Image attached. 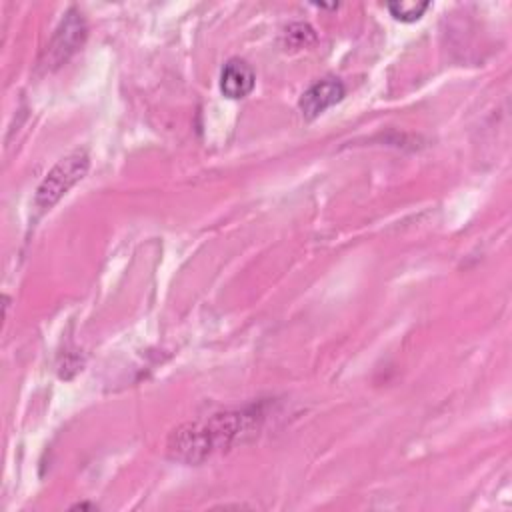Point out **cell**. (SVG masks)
<instances>
[{
	"mask_svg": "<svg viewBox=\"0 0 512 512\" xmlns=\"http://www.w3.org/2000/svg\"><path fill=\"white\" fill-rule=\"evenodd\" d=\"M260 420L262 412L258 408H244L220 412L200 422H186L168 436L166 454L182 464H202L256 434Z\"/></svg>",
	"mask_w": 512,
	"mask_h": 512,
	"instance_id": "1",
	"label": "cell"
},
{
	"mask_svg": "<svg viewBox=\"0 0 512 512\" xmlns=\"http://www.w3.org/2000/svg\"><path fill=\"white\" fill-rule=\"evenodd\" d=\"M90 160L84 150H76L62 160H58L46 178L40 182L34 194V206L40 210H50L76 182L88 172Z\"/></svg>",
	"mask_w": 512,
	"mask_h": 512,
	"instance_id": "2",
	"label": "cell"
},
{
	"mask_svg": "<svg viewBox=\"0 0 512 512\" xmlns=\"http://www.w3.org/2000/svg\"><path fill=\"white\" fill-rule=\"evenodd\" d=\"M86 20L80 10L70 8L54 30L52 40L48 42L38 66L46 72L60 68L86 40Z\"/></svg>",
	"mask_w": 512,
	"mask_h": 512,
	"instance_id": "3",
	"label": "cell"
},
{
	"mask_svg": "<svg viewBox=\"0 0 512 512\" xmlns=\"http://www.w3.org/2000/svg\"><path fill=\"white\" fill-rule=\"evenodd\" d=\"M344 94H346V88H344L342 80L322 78V80L314 82L308 90H304L298 106H300V112L304 118L314 120L322 112H326L330 106L338 104L344 98Z\"/></svg>",
	"mask_w": 512,
	"mask_h": 512,
	"instance_id": "4",
	"label": "cell"
},
{
	"mask_svg": "<svg viewBox=\"0 0 512 512\" xmlns=\"http://www.w3.org/2000/svg\"><path fill=\"white\" fill-rule=\"evenodd\" d=\"M256 84L252 66L242 58H230L220 72V90L230 100L246 98Z\"/></svg>",
	"mask_w": 512,
	"mask_h": 512,
	"instance_id": "5",
	"label": "cell"
},
{
	"mask_svg": "<svg viewBox=\"0 0 512 512\" xmlns=\"http://www.w3.org/2000/svg\"><path fill=\"white\" fill-rule=\"evenodd\" d=\"M388 12L400 22H416L430 8L428 2H390Z\"/></svg>",
	"mask_w": 512,
	"mask_h": 512,
	"instance_id": "6",
	"label": "cell"
},
{
	"mask_svg": "<svg viewBox=\"0 0 512 512\" xmlns=\"http://www.w3.org/2000/svg\"><path fill=\"white\" fill-rule=\"evenodd\" d=\"M286 46H290L292 50H298V48H306L308 44H312L316 40V34L314 30L308 26V24H292L286 28Z\"/></svg>",
	"mask_w": 512,
	"mask_h": 512,
	"instance_id": "7",
	"label": "cell"
}]
</instances>
